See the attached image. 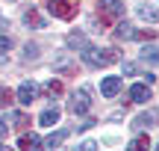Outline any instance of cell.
<instances>
[{
	"label": "cell",
	"mask_w": 159,
	"mask_h": 151,
	"mask_svg": "<svg viewBox=\"0 0 159 151\" xmlns=\"http://www.w3.org/2000/svg\"><path fill=\"white\" fill-rule=\"evenodd\" d=\"M83 62L91 65V68H103V65L118 62V51H115V47H106V51H100V47H85L83 51Z\"/></svg>",
	"instance_id": "obj_1"
},
{
	"label": "cell",
	"mask_w": 159,
	"mask_h": 151,
	"mask_svg": "<svg viewBox=\"0 0 159 151\" xmlns=\"http://www.w3.org/2000/svg\"><path fill=\"white\" fill-rule=\"evenodd\" d=\"M68 110L74 113V116H85V113L91 110V92L89 89H77V92L71 95V101H68Z\"/></svg>",
	"instance_id": "obj_2"
},
{
	"label": "cell",
	"mask_w": 159,
	"mask_h": 151,
	"mask_svg": "<svg viewBox=\"0 0 159 151\" xmlns=\"http://www.w3.org/2000/svg\"><path fill=\"white\" fill-rule=\"evenodd\" d=\"M100 18L103 21H115V18H121L124 15V3L121 0H100Z\"/></svg>",
	"instance_id": "obj_3"
},
{
	"label": "cell",
	"mask_w": 159,
	"mask_h": 151,
	"mask_svg": "<svg viewBox=\"0 0 159 151\" xmlns=\"http://www.w3.org/2000/svg\"><path fill=\"white\" fill-rule=\"evenodd\" d=\"M47 12H50L53 18H65V21H68V18H74V6L68 3V0H50V3H47Z\"/></svg>",
	"instance_id": "obj_4"
},
{
	"label": "cell",
	"mask_w": 159,
	"mask_h": 151,
	"mask_svg": "<svg viewBox=\"0 0 159 151\" xmlns=\"http://www.w3.org/2000/svg\"><path fill=\"white\" fill-rule=\"evenodd\" d=\"M18 104H24V107H30L33 104L35 98H39V86H35V83H30V80H24L21 86H18Z\"/></svg>",
	"instance_id": "obj_5"
},
{
	"label": "cell",
	"mask_w": 159,
	"mask_h": 151,
	"mask_svg": "<svg viewBox=\"0 0 159 151\" xmlns=\"http://www.w3.org/2000/svg\"><path fill=\"white\" fill-rule=\"evenodd\" d=\"M156 124H159V110H148V113L133 119V128L136 130H148V128H156Z\"/></svg>",
	"instance_id": "obj_6"
},
{
	"label": "cell",
	"mask_w": 159,
	"mask_h": 151,
	"mask_svg": "<svg viewBox=\"0 0 159 151\" xmlns=\"http://www.w3.org/2000/svg\"><path fill=\"white\" fill-rule=\"evenodd\" d=\"M121 86H124L121 77H103V80H100V95H103V98H115V95L121 92Z\"/></svg>",
	"instance_id": "obj_7"
},
{
	"label": "cell",
	"mask_w": 159,
	"mask_h": 151,
	"mask_svg": "<svg viewBox=\"0 0 159 151\" xmlns=\"http://www.w3.org/2000/svg\"><path fill=\"white\" fill-rule=\"evenodd\" d=\"M18 145H21V151H44V142H41L35 134H21Z\"/></svg>",
	"instance_id": "obj_8"
},
{
	"label": "cell",
	"mask_w": 159,
	"mask_h": 151,
	"mask_svg": "<svg viewBox=\"0 0 159 151\" xmlns=\"http://www.w3.org/2000/svg\"><path fill=\"white\" fill-rule=\"evenodd\" d=\"M130 98L136 101V104H148L150 101V86L148 83H136V86L130 89Z\"/></svg>",
	"instance_id": "obj_9"
},
{
	"label": "cell",
	"mask_w": 159,
	"mask_h": 151,
	"mask_svg": "<svg viewBox=\"0 0 159 151\" xmlns=\"http://www.w3.org/2000/svg\"><path fill=\"white\" fill-rule=\"evenodd\" d=\"M65 45H68L71 51H85V47H91V45H89V39H85L83 33H68V39H65Z\"/></svg>",
	"instance_id": "obj_10"
},
{
	"label": "cell",
	"mask_w": 159,
	"mask_h": 151,
	"mask_svg": "<svg viewBox=\"0 0 159 151\" xmlns=\"http://www.w3.org/2000/svg\"><path fill=\"white\" fill-rule=\"evenodd\" d=\"M115 39H118V41H130V39H136V30H133V24L121 21L118 27H115Z\"/></svg>",
	"instance_id": "obj_11"
},
{
	"label": "cell",
	"mask_w": 159,
	"mask_h": 151,
	"mask_svg": "<svg viewBox=\"0 0 159 151\" xmlns=\"http://www.w3.org/2000/svg\"><path fill=\"white\" fill-rule=\"evenodd\" d=\"M59 116H62V113H59V107H47V110L39 116V122L44 124V128H53V124L59 122Z\"/></svg>",
	"instance_id": "obj_12"
},
{
	"label": "cell",
	"mask_w": 159,
	"mask_h": 151,
	"mask_svg": "<svg viewBox=\"0 0 159 151\" xmlns=\"http://www.w3.org/2000/svg\"><path fill=\"white\" fill-rule=\"evenodd\" d=\"M65 139H68V130H56V134H50V136H47V142H44V148H47V151H56V148L62 145Z\"/></svg>",
	"instance_id": "obj_13"
},
{
	"label": "cell",
	"mask_w": 159,
	"mask_h": 151,
	"mask_svg": "<svg viewBox=\"0 0 159 151\" xmlns=\"http://www.w3.org/2000/svg\"><path fill=\"white\" fill-rule=\"evenodd\" d=\"M139 59H142V62L156 65V62H159V47H156V45H150V47L144 45V47H142V53H139Z\"/></svg>",
	"instance_id": "obj_14"
},
{
	"label": "cell",
	"mask_w": 159,
	"mask_h": 151,
	"mask_svg": "<svg viewBox=\"0 0 159 151\" xmlns=\"http://www.w3.org/2000/svg\"><path fill=\"white\" fill-rule=\"evenodd\" d=\"M139 18H142V21L156 24V21H159V9H150V6H139Z\"/></svg>",
	"instance_id": "obj_15"
},
{
	"label": "cell",
	"mask_w": 159,
	"mask_h": 151,
	"mask_svg": "<svg viewBox=\"0 0 159 151\" xmlns=\"http://www.w3.org/2000/svg\"><path fill=\"white\" fill-rule=\"evenodd\" d=\"M148 148H150V139H148V136H136V139L127 145V151H148Z\"/></svg>",
	"instance_id": "obj_16"
},
{
	"label": "cell",
	"mask_w": 159,
	"mask_h": 151,
	"mask_svg": "<svg viewBox=\"0 0 159 151\" xmlns=\"http://www.w3.org/2000/svg\"><path fill=\"white\" fill-rule=\"evenodd\" d=\"M24 21H27V24H35L39 30H44V18H39L35 12H27V15H24Z\"/></svg>",
	"instance_id": "obj_17"
},
{
	"label": "cell",
	"mask_w": 159,
	"mask_h": 151,
	"mask_svg": "<svg viewBox=\"0 0 159 151\" xmlns=\"http://www.w3.org/2000/svg\"><path fill=\"white\" fill-rule=\"evenodd\" d=\"M74 151H97V142H91V139H85V142H80V145Z\"/></svg>",
	"instance_id": "obj_18"
},
{
	"label": "cell",
	"mask_w": 159,
	"mask_h": 151,
	"mask_svg": "<svg viewBox=\"0 0 159 151\" xmlns=\"http://www.w3.org/2000/svg\"><path fill=\"white\" fill-rule=\"evenodd\" d=\"M24 56H27V59H35V56H39V45H27V47H24Z\"/></svg>",
	"instance_id": "obj_19"
},
{
	"label": "cell",
	"mask_w": 159,
	"mask_h": 151,
	"mask_svg": "<svg viewBox=\"0 0 159 151\" xmlns=\"http://www.w3.org/2000/svg\"><path fill=\"white\" fill-rule=\"evenodd\" d=\"M9 47H12V39H9V36H0V53L9 51Z\"/></svg>",
	"instance_id": "obj_20"
},
{
	"label": "cell",
	"mask_w": 159,
	"mask_h": 151,
	"mask_svg": "<svg viewBox=\"0 0 159 151\" xmlns=\"http://www.w3.org/2000/svg\"><path fill=\"white\" fill-rule=\"evenodd\" d=\"M6 104H9V89L0 86V107H6Z\"/></svg>",
	"instance_id": "obj_21"
},
{
	"label": "cell",
	"mask_w": 159,
	"mask_h": 151,
	"mask_svg": "<svg viewBox=\"0 0 159 151\" xmlns=\"http://www.w3.org/2000/svg\"><path fill=\"white\" fill-rule=\"evenodd\" d=\"M47 89H50V92H53V95H59V92H62V86H59V83H56V80H50V83H47Z\"/></svg>",
	"instance_id": "obj_22"
},
{
	"label": "cell",
	"mask_w": 159,
	"mask_h": 151,
	"mask_svg": "<svg viewBox=\"0 0 159 151\" xmlns=\"http://www.w3.org/2000/svg\"><path fill=\"white\" fill-rule=\"evenodd\" d=\"M124 74H136V65H133V62H124Z\"/></svg>",
	"instance_id": "obj_23"
},
{
	"label": "cell",
	"mask_w": 159,
	"mask_h": 151,
	"mask_svg": "<svg viewBox=\"0 0 159 151\" xmlns=\"http://www.w3.org/2000/svg\"><path fill=\"white\" fill-rule=\"evenodd\" d=\"M6 130H9V124H6L3 119H0V139H3V136H6Z\"/></svg>",
	"instance_id": "obj_24"
},
{
	"label": "cell",
	"mask_w": 159,
	"mask_h": 151,
	"mask_svg": "<svg viewBox=\"0 0 159 151\" xmlns=\"http://www.w3.org/2000/svg\"><path fill=\"white\" fill-rule=\"evenodd\" d=\"M0 151H12V148H9V145H3V142H0Z\"/></svg>",
	"instance_id": "obj_25"
},
{
	"label": "cell",
	"mask_w": 159,
	"mask_h": 151,
	"mask_svg": "<svg viewBox=\"0 0 159 151\" xmlns=\"http://www.w3.org/2000/svg\"><path fill=\"white\" fill-rule=\"evenodd\" d=\"M156 151H159V145H156Z\"/></svg>",
	"instance_id": "obj_26"
}]
</instances>
